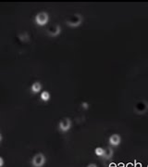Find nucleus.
<instances>
[{
    "label": "nucleus",
    "instance_id": "1",
    "mask_svg": "<svg viewBox=\"0 0 148 167\" xmlns=\"http://www.w3.org/2000/svg\"><path fill=\"white\" fill-rule=\"evenodd\" d=\"M83 21V17L81 14H74L69 17V19L66 21V24L70 28H76L79 27Z\"/></svg>",
    "mask_w": 148,
    "mask_h": 167
},
{
    "label": "nucleus",
    "instance_id": "2",
    "mask_svg": "<svg viewBox=\"0 0 148 167\" xmlns=\"http://www.w3.org/2000/svg\"><path fill=\"white\" fill-rule=\"evenodd\" d=\"M48 20H49V16L48 14L45 12V11H42V12H39L35 18H34V22L37 25L39 26H44L45 25L47 22H48Z\"/></svg>",
    "mask_w": 148,
    "mask_h": 167
},
{
    "label": "nucleus",
    "instance_id": "3",
    "mask_svg": "<svg viewBox=\"0 0 148 167\" xmlns=\"http://www.w3.org/2000/svg\"><path fill=\"white\" fill-rule=\"evenodd\" d=\"M44 163H45V156L43 153H37L32 159V165L33 167H43Z\"/></svg>",
    "mask_w": 148,
    "mask_h": 167
},
{
    "label": "nucleus",
    "instance_id": "4",
    "mask_svg": "<svg viewBox=\"0 0 148 167\" xmlns=\"http://www.w3.org/2000/svg\"><path fill=\"white\" fill-rule=\"evenodd\" d=\"M46 33H47V34H48L49 36L56 37V36H58V35L60 34V33H61V27H60V25H59V24H55V25H53V26L49 27V28L47 29Z\"/></svg>",
    "mask_w": 148,
    "mask_h": 167
},
{
    "label": "nucleus",
    "instance_id": "5",
    "mask_svg": "<svg viewBox=\"0 0 148 167\" xmlns=\"http://www.w3.org/2000/svg\"><path fill=\"white\" fill-rule=\"evenodd\" d=\"M71 127V121L69 118L62 119L59 124V128L61 132H67Z\"/></svg>",
    "mask_w": 148,
    "mask_h": 167
},
{
    "label": "nucleus",
    "instance_id": "6",
    "mask_svg": "<svg viewBox=\"0 0 148 167\" xmlns=\"http://www.w3.org/2000/svg\"><path fill=\"white\" fill-rule=\"evenodd\" d=\"M135 111L139 114H142L145 113L148 110V103H146L145 101H139L134 108Z\"/></svg>",
    "mask_w": 148,
    "mask_h": 167
},
{
    "label": "nucleus",
    "instance_id": "7",
    "mask_svg": "<svg viewBox=\"0 0 148 167\" xmlns=\"http://www.w3.org/2000/svg\"><path fill=\"white\" fill-rule=\"evenodd\" d=\"M108 141H109V144H110V145H112V146H115V147H116V146L120 145V141H121V137H120V135H118V134H114V135L110 136V137H109Z\"/></svg>",
    "mask_w": 148,
    "mask_h": 167
},
{
    "label": "nucleus",
    "instance_id": "8",
    "mask_svg": "<svg viewBox=\"0 0 148 167\" xmlns=\"http://www.w3.org/2000/svg\"><path fill=\"white\" fill-rule=\"evenodd\" d=\"M41 89H42V85L40 82H34L31 86V90L32 93H39Z\"/></svg>",
    "mask_w": 148,
    "mask_h": 167
},
{
    "label": "nucleus",
    "instance_id": "9",
    "mask_svg": "<svg viewBox=\"0 0 148 167\" xmlns=\"http://www.w3.org/2000/svg\"><path fill=\"white\" fill-rule=\"evenodd\" d=\"M113 156V149H110V148H107V149H105V153H104V159H106V160H108V159H110L111 157Z\"/></svg>",
    "mask_w": 148,
    "mask_h": 167
},
{
    "label": "nucleus",
    "instance_id": "10",
    "mask_svg": "<svg viewBox=\"0 0 148 167\" xmlns=\"http://www.w3.org/2000/svg\"><path fill=\"white\" fill-rule=\"evenodd\" d=\"M19 38L22 42H28L29 39H30V35L28 34V33L24 32V33H21V34H19Z\"/></svg>",
    "mask_w": 148,
    "mask_h": 167
},
{
    "label": "nucleus",
    "instance_id": "11",
    "mask_svg": "<svg viewBox=\"0 0 148 167\" xmlns=\"http://www.w3.org/2000/svg\"><path fill=\"white\" fill-rule=\"evenodd\" d=\"M41 99L43 101H48L50 99V94H49L48 91H43L41 93Z\"/></svg>",
    "mask_w": 148,
    "mask_h": 167
},
{
    "label": "nucleus",
    "instance_id": "12",
    "mask_svg": "<svg viewBox=\"0 0 148 167\" xmlns=\"http://www.w3.org/2000/svg\"><path fill=\"white\" fill-rule=\"evenodd\" d=\"M94 153L97 155V156H104V153H105V149L100 148V147H98L94 149Z\"/></svg>",
    "mask_w": 148,
    "mask_h": 167
},
{
    "label": "nucleus",
    "instance_id": "13",
    "mask_svg": "<svg viewBox=\"0 0 148 167\" xmlns=\"http://www.w3.org/2000/svg\"><path fill=\"white\" fill-rule=\"evenodd\" d=\"M82 107L83 109H88V108H89V104H88V103H86V102H82Z\"/></svg>",
    "mask_w": 148,
    "mask_h": 167
},
{
    "label": "nucleus",
    "instance_id": "14",
    "mask_svg": "<svg viewBox=\"0 0 148 167\" xmlns=\"http://www.w3.org/2000/svg\"><path fill=\"white\" fill-rule=\"evenodd\" d=\"M3 163H4V160H3V158H0V166H3Z\"/></svg>",
    "mask_w": 148,
    "mask_h": 167
},
{
    "label": "nucleus",
    "instance_id": "15",
    "mask_svg": "<svg viewBox=\"0 0 148 167\" xmlns=\"http://www.w3.org/2000/svg\"><path fill=\"white\" fill-rule=\"evenodd\" d=\"M87 167H97V166H96V164H94V163H91V164H89Z\"/></svg>",
    "mask_w": 148,
    "mask_h": 167
},
{
    "label": "nucleus",
    "instance_id": "16",
    "mask_svg": "<svg viewBox=\"0 0 148 167\" xmlns=\"http://www.w3.org/2000/svg\"><path fill=\"white\" fill-rule=\"evenodd\" d=\"M109 167H116V164L115 163H111V164H109Z\"/></svg>",
    "mask_w": 148,
    "mask_h": 167
},
{
    "label": "nucleus",
    "instance_id": "17",
    "mask_svg": "<svg viewBox=\"0 0 148 167\" xmlns=\"http://www.w3.org/2000/svg\"><path fill=\"white\" fill-rule=\"evenodd\" d=\"M147 167H148V165H147Z\"/></svg>",
    "mask_w": 148,
    "mask_h": 167
}]
</instances>
